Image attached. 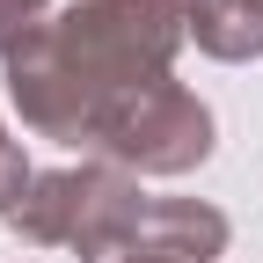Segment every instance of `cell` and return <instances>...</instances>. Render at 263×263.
<instances>
[{
	"label": "cell",
	"mask_w": 263,
	"mask_h": 263,
	"mask_svg": "<svg viewBox=\"0 0 263 263\" xmlns=\"http://www.w3.org/2000/svg\"><path fill=\"white\" fill-rule=\"evenodd\" d=\"M29 183H37V168H29V154L8 139V124H0V219L29 197Z\"/></svg>",
	"instance_id": "52a82bcc"
},
{
	"label": "cell",
	"mask_w": 263,
	"mask_h": 263,
	"mask_svg": "<svg viewBox=\"0 0 263 263\" xmlns=\"http://www.w3.org/2000/svg\"><path fill=\"white\" fill-rule=\"evenodd\" d=\"M146 205L154 197L139 190V176L110 168V161H66V168H37V183L8 212V227L29 249H81V263H95L117 241H132Z\"/></svg>",
	"instance_id": "7a4b0ae2"
},
{
	"label": "cell",
	"mask_w": 263,
	"mask_h": 263,
	"mask_svg": "<svg viewBox=\"0 0 263 263\" xmlns=\"http://www.w3.org/2000/svg\"><path fill=\"white\" fill-rule=\"evenodd\" d=\"M183 44L176 0H73L8 51V103L37 139L88 146L110 103L168 81Z\"/></svg>",
	"instance_id": "6da1fadb"
},
{
	"label": "cell",
	"mask_w": 263,
	"mask_h": 263,
	"mask_svg": "<svg viewBox=\"0 0 263 263\" xmlns=\"http://www.w3.org/2000/svg\"><path fill=\"white\" fill-rule=\"evenodd\" d=\"M44 22H51V0H0V59L15 44H29Z\"/></svg>",
	"instance_id": "8992f818"
},
{
	"label": "cell",
	"mask_w": 263,
	"mask_h": 263,
	"mask_svg": "<svg viewBox=\"0 0 263 263\" xmlns=\"http://www.w3.org/2000/svg\"><path fill=\"white\" fill-rule=\"evenodd\" d=\"M176 15L205 59H227V66L263 59V0H176Z\"/></svg>",
	"instance_id": "5b68a950"
},
{
	"label": "cell",
	"mask_w": 263,
	"mask_h": 263,
	"mask_svg": "<svg viewBox=\"0 0 263 263\" xmlns=\"http://www.w3.org/2000/svg\"><path fill=\"white\" fill-rule=\"evenodd\" d=\"M227 241H234V227H227L219 205H205V197H154L146 219L132 227V241H117L95 263H219Z\"/></svg>",
	"instance_id": "277c9868"
},
{
	"label": "cell",
	"mask_w": 263,
	"mask_h": 263,
	"mask_svg": "<svg viewBox=\"0 0 263 263\" xmlns=\"http://www.w3.org/2000/svg\"><path fill=\"white\" fill-rule=\"evenodd\" d=\"M88 154L110 161V168H124V176H190V168L212 161V110L197 103L183 81L132 88L124 103L103 110Z\"/></svg>",
	"instance_id": "3957f363"
}]
</instances>
